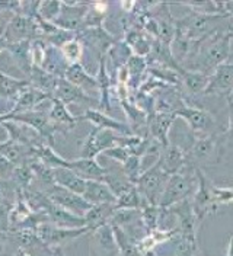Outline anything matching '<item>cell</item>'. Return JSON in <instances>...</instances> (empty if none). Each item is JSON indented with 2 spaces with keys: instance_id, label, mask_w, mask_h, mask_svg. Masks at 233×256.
Segmentation results:
<instances>
[{
  "instance_id": "6da1fadb",
  "label": "cell",
  "mask_w": 233,
  "mask_h": 256,
  "mask_svg": "<svg viewBox=\"0 0 233 256\" xmlns=\"http://www.w3.org/2000/svg\"><path fill=\"white\" fill-rule=\"evenodd\" d=\"M232 41L233 25L207 36L204 41H198V51L195 58L182 68L200 72L210 76L218 66L226 63L230 58Z\"/></svg>"
},
{
  "instance_id": "7a4b0ae2",
  "label": "cell",
  "mask_w": 233,
  "mask_h": 256,
  "mask_svg": "<svg viewBox=\"0 0 233 256\" xmlns=\"http://www.w3.org/2000/svg\"><path fill=\"white\" fill-rule=\"evenodd\" d=\"M194 185H197L195 172L182 170L181 174L169 176L163 194L160 196L159 207L166 211L175 204L184 201L186 198H191L194 195Z\"/></svg>"
},
{
  "instance_id": "3957f363",
  "label": "cell",
  "mask_w": 233,
  "mask_h": 256,
  "mask_svg": "<svg viewBox=\"0 0 233 256\" xmlns=\"http://www.w3.org/2000/svg\"><path fill=\"white\" fill-rule=\"evenodd\" d=\"M176 118H181L186 122L189 131L195 137H205V136H217V122L216 118L208 111L200 106H194L191 102L184 104L182 108L173 114Z\"/></svg>"
},
{
  "instance_id": "277c9868",
  "label": "cell",
  "mask_w": 233,
  "mask_h": 256,
  "mask_svg": "<svg viewBox=\"0 0 233 256\" xmlns=\"http://www.w3.org/2000/svg\"><path fill=\"white\" fill-rule=\"evenodd\" d=\"M169 179V175H166L159 162H156L153 166L143 170V174L139 178L136 186L139 190L141 198L146 204L150 206H159L160 196L163 194V190L166 186V182Z\"/></svg>"
},
{
  "instance_id": "5b68a950",
  "label": "cell",
  "mask_w": 233,
  "mask_h": 256,
  "mask_svg": "<svg viewBox=\"0 0 233 256\" xmlns=\"http://www.w3.org/2000/svg\"><path fill=\"white\" fill-rule=\"evenodd\" d=\"M38 238L50 246L51 249H63L67 243L79 239L80 236H85L89 233L88 227H80V228H63L53 223L40 224L35 230Z\"/></svg>"
},
{
  "instance_id": "8992f818",
  "label": "cell",
  "mask_w": 233,
  "mask_h": 256,
  "mask_svg": "<svg viewBox=\"0 0 233 256\" xmlns=\"http://www.w3.org/2000/svg\"><path fill=\"white\" fill-rule=\"evenodd\" d=\"M3 36L8 44H15L21 41H34L37 38H41V31L35 19L18 12L8 22Z\"/></svg>"
},
{
  "instance_id": "52a82bcc",
  "label": "cell",
  "mask_w": 233,
  "mask_h": 256,
  "mask_svg": "<svg viewBox=\"0 0 233 256\" xmlns=\"http://www.w3.org/2000/svg\"><path fill=\"white\" fill-rule=\"evenodd\" d=\"M166 212H172L178 220V233L181 239L189 240V242H198V228L201 223L194 214L191 198H186L184 201L175 204L173 207L166 210Z\"/></svg>"
},
{
  "instance_id": "ba28073f",
  "label": "cell",
  "mask_w": 233,
  "mask_h": 256,
  "mask_svg": "<svg viewBox=\"0 0 233 256\" xmlns=\"http://www.w3.org/2000/svg\"><path fill=\"white\" fill-rule=\"evenodd\" d=\"M44 194L54 204H57L59 207L76 214L79 217H85V214L93 207L92 204H89L82 195H78L75 192L69 191V190L63 188V186L57 185V184L50 186L48 190H46Z\"/></svg>"
},
{
  "instance_id": "9c48e42d",
  "label": "cell",
  "mask_w": 233,
  "mask_h": 256,
  "mask_svg": "<svg viewBox=\"0 0 233 256\" xmlns=\"http://www.w3.org/2000/svg\"><path fill=\"white\" fill-rule=\"evenodd\" d=\"M195 176H197V191L191 196V204L195 217L198 222L202 223V220L214 212L213 208V184L208 180V178L202 172V169H195Z\"/></svg>"
},
{
  "instance_id": "30bf717a",
  "label": "cell",
  "mask_w": 233,
  "mask_h": 256,
  "mask_svg": "<svg viewBox=\"0 0 233 256\" xmlns=\"http://www.w3.org/2000/svg\"><path fill=\"white\" fill-rule=\"evenodd\" d=\"M76 38L82 44L88 46L98 56V60L107 56L109 48L112 47L118 40L108 32L104 26L98 28H85L76 34Z\"/></svg>"
},
{
  "instance_id": "8fae6325",
  "label": "cell",
  "mask_w": 233,
  "mask_h": 256,
  "mask_svg": "<svg viewBox=\"0 0 233 256\" xmlns=\"http://www.w3.org/2000/svg\"><path fill=\"white\" fill-rule=\"evenodd\" d=\"M91 3L62 2V14L56 19L54 25L63 31L78 34L83 28V19Z\"/></svg>"
},
{
  "instance_id": "7c38bea8",
  "label": "cell",
  "mask_w": 233,
  "mask_h": 256,
  "mask_svg": "<svg viewBox=\"0 0 233 256\" xmlns=\"http://www.w3.org/2000/svg\"><path fill=\"white\" fill-rule=\"evenodd\" d=\"M91 252L95 256H121L117 240L114 236L111 224L98 227L96 230L89 232Z\"/></svg>"
},
{
  "instance_id": "4fadbf2b",
  "label": "cell",
  "mask_w": 233,
  "mask_h": 256,
  "mask_svg": "<svg viewBox=\"0 0 233 256\" xmlns=\"http://www.w3.org/2000/svg\"><path fill=\"white\" fill-rule=\"evenodd\" d=\"M233 92V62H226L210 74V82L202 95H230Z\"/></svg>"
},
{
  "instance_id": "5bb4252c",
  "label": "cell",
  "mask_w": 233,
  "mask_h": 256,
  "mask_svg": "<svg viewBox=\"0 0 233 256\" xmlns=\"http://www.w3.org/2000/svg\"><path fill=\"white\" fill-rule=\"evenodd\" d=\"M53 98L62 100L66 106L72 105V104H78V105H98L99 106V100L93 96H89L88 94H85L82 89L76 88L75 84H72L70 82L64 79H59L57 88L54 90Z\"/></svg>"
},
{
  "instance_id": "9a60e30c",
  "label": "cell",
  "mask_w": 233,
  "mask_h": 256,
  "mask_svg": "<svg viewBox=\"0 0 233 256\" xmlns=\"http://www.w3.org/2000/svg\"><path fill=\"white\" fill-rule=\"evenodd\" d=\"M79 118L89 121L93 127L101 128V130H109V131H114V132L121 134V136H134L133 130L128 124L120 122L118 120L109 116L108 114H104V112H101L99 110H95V108L85 110V112Z\"/></svg>"
},
{
  "instance_id": "2e32d148",
  "label": "cell",
  "mask_w": 233,
  "mask_h": 256,
  "mask_svg": "<svg viewBox=\"0 0 233 256\" xmlns=\"http://www.w3.org/2000/svg\"><path fill=\"white\" fill-rule=\"evenodd\" d=\"M176 116L168 112H156L147 120V134L162 144L163 150L169 146V132Z\"/></svg>"
},
{
  "instance_id": "e0dca14e",
  "label": "cell",
  "mask_w": 233,
  "mask_h": 256,
  "mask_svg": "<svg viewBox=\"0 0 233 256\" xmlns=\"http://www.w3.org/2000/svg\"><path fill=\"white\" fill-rule=\"evenodd\" d=\"M48 198V196H47ZM41 212H46L50 218V223L56 224L63 228H80V227H86L85 223V217H79L76 214L59 207L57 204H54L50 198L47 200L46 206L43 208Z\"/></svg>"
},
{
  "instance_id": "ac0fdd59",
  "label": "cell",
  "mask_w": 233,
  "mask_h": 256,
  "mask_svg": "<svg viewBox=\"0 0 233 256\" xmlns=\"http://www.w3.org/2000/svg\"><path fill=\"white\" fill-rule=\"evenodd\" d=\"M30 86L31 83L28 79H15L0 72V99L8 104L9 114L14 111L16 102L19 100L24 90Z\"/></svg>"
},
{
  "instance_id": "d6986e66",
  "label": "cell",
  "mask_w": 233,
  "mask_h": 256,
  "mask_svg": "<svg viewBox=\"0 0 233 256\" xmlns=\"http://www.w3.org/2000/svg\"><path fill=\"white\" fill-rule=\"evenodd\" d=\"M64 79L70 82L72 84H75L79 89H82L89 96H92V94H96V92L99 94V86H98L96 78L89 74L88 70L80 63L70 64L66 70Z\"/></svg>"
},
{
  "instance_id": "ffe728a7",
  "label": "cell",
  "mask_w": 233,
  "mask_h": 256,
  "mask_svg": "<svg viewBox=\"0 0 233 256\" xmlns=\"http://www.w3.org/2000/svg\"><path fill=\"white\" fill-rule=\"evenodd\" d=\"M157 162L166 175L181 174L185 169V152L179 146L169 143V146L162 152Z\"/></svg>"
},
{
  "instance_id": "44dd1931",
  "label": "cell",
  "mask_w": 233,
  "mask_h": 256,
  "mask_svg": "<svg viewBox=\"0 0 233 256\" xmlns=\"http://www.w3.org/2000/svg\"><path fill=\"white\" fill-rule=\"evenodd\" d=\"M75 174L86 180H104L105 175L108 174V168H104L96 159H82L69 160V168Z\"/></svg>"
},
{
  "instance_id": "7402d4cb",
  "label": "cell",
  "mask_w": 233,
  "mask_h": 256,
  "mask_svg": "<svg viewBox=\"0 0 233 256\" xmlns=\"http://www.w3.org/2000/svg\"><path fill=\"white\" fill-rule=\"evenodd\" d=\"M82 196L92 206L115 204L117 201L115 195L111 192L108 185L101 180H86V188Z\"/></svg>"
},
{
  "instance_id": "603a6c76",
  "label": "cell",
  "mask_w": 233,
  "mask_h": 256,
  "mask_svg": "<svg viewBox=\"0 0 233 256\" xmlns=\"http://www.w3.org/2000/svg\"><path fill=\"white\" fill-rule=\"evenodd\" d=\"M48 120L53 126L59 127L60 130L63 128H73L79 121L80 118L73 115L72 112L67 110V106L63 104L62 100L53 98L51 99V108L48 111Z\"/></svg>"
},
{
  "instance_id": "cb8c5ba5",
  "label": "cell",
  "mask_w": 233,
  "mask_h": 256,
  "mask_svg": "<svg viewBox=\"0 0 233 256\" xmlns=\"http://www.w3.org/2000/svg\"><path fill=\"white\" fill-rule=\"evenodd\" d=\"M6 51L12 56L15 64L22 70L25 74V79H28L32 70V58H31V41H21L15 44H9Z\"/></svg>"
},
{
  "instance_id": "d4e9b609",
  "label": "cell",
  "mask_w": 233,
  "mask_h": 256,
  "mask_svg": "<svg viewBox=\"0 0 233 256\" xmlns=\"http://www.w3.org/2000/svg\"><path fill=\"white\" fill-rule=\"evenodd\" d=\"M147 58L144 57H139V56H131L130 60L127 62L125 67L128 72V90L130 92H136L140 89L141 83L144 82V74H147Z\"/></svg>"
},
{
  "instance_id": "484cf974",
  "label": "cell",
  "mask_w": 233,
  "mask_h": 256,
  "mask_svg": "<svg viewBox=\"0 0 233 256\" xmlns=\"http://www.w3.org/2000/svg\"><path fill=\"white\" fill-rule=\"evenodd\" d=\"M69 66L70 64L67 63L66 58L63 57L60 48H56L48 44L46 51V57H44V62H43L41 68L46 70L47 73L53 74L57 79H63Z\"/></svg>"
},
{
  "instance_id": "4316f807",
  "label": "cell",
  "mask_w": 233,
  "mask_h": 256,
  "mask_svg": "<svg viewBox=\"0 0 233 256\" xmlns=\"http://www.w3.org/2000/svg\"><path fill=\"white\" fill-rule=\"evenodd\" d=\"M53 174H54V180L57 185L75 192L78 195H83L85 188H86V179L80 178L78 174H75L72 169H67V168L53 169Z\"/></svg>"
},
{
  "instance_id": "83f0119b",
  "label": "cell",
  "mask_w": 233,
  "mask_h": 256,
  "mask_svg": "<svg viewBox=\"0 0 233 256\" xmlns=\"http://www.w3.org/2000/svg\"><path fill=\"white\" fill-rule=\"evenodd\" d=\"M48 99H53V96L30 86V88H27V89L24 90V94L21 95L19 100L16 102L14 111L11 112V114H21V112L35 111L38 105H41L44 100H48Z\"/></svg>"
},
{
  "instance_id": "f1b7e54d",
  "label": "cell",
  "mask_w": 233,
  "mask_h": 256,
  "mask_svg": "<svg viewBox=\"0 0 233 256\" xmlns=\"http://www.w3.org/2000/svg\"><path fill=\"white\" fill-rule=\"evenodd\" d=\"M115 204H99L93 206L86 214H85V223L89 232L96 230L101 226L109 224L111 217L115 212Z\"/></svg>"
},
{
  "instance_id": "f546056e",
  "label": "cell",
  "mask_w": 233,
  "mask_h": 256,
  "mask_svg": "<svg viewBox=\"0 0 233 256\" xmlns=\"http://www.w3.org/2000/svg\"><path fill=\"white\" fill-rule=\"evenodd\" d=\"M179 74L182 79V86L185 88V92L189 96L204 94V90L207 89L208 82H210V76L200 73V72H192V70L182 68L179 72Z\"/></svg>"
},
{
  "instance_id": "4dcf8cb0",
  "label": "cell",
  "mask_w": 233,
  "mask_h": 256,
  "mask_svg": "<svg viewBox=\"0 0 233 256\" xmlns=\"http://www.w3.org/2000/svg\"><path fill=\"white\" fill-rule=\"evenodd\" d=\"M28 80H30L32 88H35L41 92H46L51 96L54 95V90H56L57 83H59L57 78H54L53 74L47 73L46 70H43L41 67H37V66H32Z\"/></svg>"
},
{
  "instance_id": "1f68e13d",
  "label": "cell",
  "mask_w": 233,
  "mask_h": 256,
  "mask_svg": "<svg viewBox=\"0 0 233 256\" xmlns=\"http://www.w3.org/2000/svg\"><path fill=\"white\" fill-rule=\"evenodd\" d=\"M102 182L108 185V188L115 195V198L120 196L121 194H124L125 191H128L133 186V184L123 174V169H112V168H109L108 174L105 175Z\"/></svg>"
},
{
  "instance_id": "d6a6232c",
  "label": "cell",
  "mask_w": 233,
  "mask_h": 256,
  "mask_svg": "<svg viewBox=\"0 0 233 256\" xmlns=\"http://www.w3.org/2000/svg\"><path fill=\"white\" fill-rule=\"evenodd\" d=\"M131 56H133V51H131V48L128 47V44L125 42L124 40H118L107 52V57L109 58V62L112 63V68L115 70V73H117V70L124 67Z\"/></svg>"
},
{
  "instance_id": "836d02e7",
  "label": "cell",
  "mask_w": 233,
  "mask_h": 256,
  "mask_svg": "<svg viewBox=\"0 0 233 256\" xmlns=\"http://www.w3.org/2000/svg\"><path fill=\"white\" fill-rule=\"evenodd\" d=\"M114 236L117 240L118 249H120V255L121 256H143V252L139 249L137 242L128 238V234L125 233L123 228L117 227V226H111Z\"/></svg>"
},
{
  "instance_id": "e575fe53",
  "label": "cell",
  "mask_w": 233,
  "mask_h": 256,
  "mask_svg": "<svg viewBox=\"0 0 233 256\" xmlns=\"http://www.w3.org/2000/svg\"><path fill=\"white\" fill-rule=\"evenodd\" d=\"M144 200L141 198L139 190L136 185H133L128 191L121 194L120 196H117L115 201V208L117 210H141L144 206Z\"/></svg>"
},
{
  "instance_id": "d590c367",
  "label": "cell",
  "mask_w": 233,
  "mask_h": 256,
  "mask_svg": "<svg viewBox=\"0 0 233 256\" xmlns=\"http://www.w3.org/2000/svg\"><path fill=\"white\" fill-rule=\"evenodd\" d=\"M141 223L146 230V233H152L159 228V222L162 218V208L159 206L144 204L141 207Z\"/></svg>"
},
{
  "instance_id": "8d00e7d4",
  "label": "cell",
  "mask_w": 233,
  "mask_h": 256,
  "mask_svg": "<svg viewBox=\"0 0 233 256\" xmlns=\"http://www.w3.org/2000/svg\"><path fill=\"white\" fill-rule=\"evenodd\" d=\"M60 51H62L63 57L66 58L67 63L76 64L80 63L83 52H85V48H83V44L75 36V38L69 40L67 42H64L60 47Z\"/></svg>"
},
{
  "instance_id": "74e56055",
  "label": "cell",
  "mask_w": 233,
  "mask_h": 256,
  "mask_svg": "<svg viewBox=\"0 0 233 256\" xmlns=\"http://www.w3.org/2000/svg\"><path fill=\"white\" fill-rule=\"evenodd\" d=\"M18 190H28L31 188L34 180H35V175L32 172L31 166L30 164H21V166H16L14 176L11 179Z\"/></svg>"
},
{
  "instance_id": "f35d334b",
  "label": "cell",
  "mask_w": 233,
  "mask_h": 256,
  "mask_svg": "<svg viewBox=\"0 0 233 256\" xmlns=\"http://www.w3.org/2000/svg\"><path fill=\"white\" fill-rule=\"evenodd\" d=\"M121 169H123V174L125 178L133 184L136 185L139 178L143 174V169H141V158L136 156V154H131L128 159L125 160L124 163L121 164Z\"/></svg>"
},
{
  "instance_id": "ab89813d",
  "label": "cell",
  "mask_w": 233,
  "mask_h": 256,
  "mask_svg": "<svg viewBox=\"0 0 233 256\" xmlns=\"http://www.w3.org/2000/svg\"><path fill=\"white\" fill-rule=\"evenodd\" d=\"M62 14V2H40L38 16L47 22L54 24Z\"/></svg>"
},
{
  "instance_id": "60d3db41",
  "label": "cell",
  "mask_w": 233,
  "mask_h": 256,
  "mask_svg": "<svg viewBox=\"0 0 233 256\" xmlns=\"http://www.w3.org/2000/svg\"><path fill=\"white\" fill-rule=\"evenodd\" d=\"M47 47H48V44H47L46 40H43V38H37V40L31 41V58L34 66H37V67L43 66Z\"/></svg>"
},
{
  "instance_id": "b9f144b4",
  "label": "cell",
  "mask_w": 233,
  "mask_h": 256,
  "mask_svg": "<svg viewBox=\"0 0 233 256\" xmlns=\"http://www.w3.org/2000/svg\"><path fill=\"white\" fill-rule=\"evenodd\" d=\"M104 154H105L107 158H109V159L115 160L117 163H121V164H123L125 160L131 156V152H130V148H127V147L117 146V147H112V148L105 150Z\"/></svg>"
},
{
  "instance_id": "7bdbcfd3",
  "label": "cell",
  "mask_w": 233,
  "mask_h": 256,
  "mask_svg": "<svg viewBox=\"0 0 233 256\" xmlns=\"http://www.w3.org/2000/svg\"><path fill=\"white\" fill-rule=\"evenodd\" d=\"M15 164L9 159H6L3 154H0V179L3 180H11L14 172H15Z\"/></svg>"
},
{
  "instance_id": "ee69618b",
  "label": "cell",
  "mask_w": 233,
  "mask_h": 256,
  "mask_svg": "<svg viewBox=\"0 0 233 256\" xmlns=\"http://www.w3.org/2000/svg\"><path fill=\"white\" fill-rule=\"evenodd\" d=\"M227 106H229V126H227V130L223 132V137L226 143L229 144V142L233 140V102L227 100Z\"/></svg>"
},
{
  "instance_id": "f6af8a7d",
  "label": "cell",
  "mask_w": 233,
  "mask_h": 256,
  "mask_svg": "<svg viewBox=\"0 0 233 256\" xmlns=\"http://www.w3.org/2000/svg\"><path fill=\"white\" fill-rule=\"evenodd\" d=\"M224 4V12L227 14V15L230 16L233 15V2H229V3H223Z\"/></svg>"
},
{
  "instance_id": "bcb514c9",
  "label": "cell",
  "mask_w": 233,
  "mask_h": 256,
  "mask_svg": "<svg viewBox=\"0 0 233 256\" xmlns=\"http://www.w3.org/2000/svg\"><path fill=\"white\" fill-rule=\"evenodd\" d=\"M15 256H32V255H31V254H28L27 250H24L22 248H16Z\"/></svg>"
},
{
  "instance_id": "7dc6e473",
  "label": "cell",
  "mask_w": 233,
  "mask_h": 256,
  "mask_svg": "<svg viewBox=\"0 0 233 256\" xmlns=\"http://www.w3.org/2000/svg\"><path fill=\"white\" fill-rule=\"evenodd\" d=\"M226 256H233V234L229 240V249H227V255Z\"/></svg>"
},
{
  "instance_id": "c3c4849f",
  "label": "cell",
  "mask_w": 233,
  "mask_h": 256,
  "mask_svg": "<svg viewBox=\"0 0 233 256\" xmlns=\"http://www.w3.org/2000/svg\"><path fill=\"white\" fill-rule=\"evenodd\" d=\"M143 256H157L155 254V250H147V252H144L143 254Z\"/></svg>"
},
{
  "instance_id": "681fc988",
  "label": "cell",
  "mask_w": 233,
  "mask_h": 256,
  "mask_svg": "<svg viewBox=\"0 0 233 256\" xmlns=\"http://www.w3.org/2000/svg\"><path fill=\"white\" fill-rule=\"evenodd\" d=\"M56 256H66V255H64V250H63V249H62V250H59V252H57V255H56Z\"/></svg>"
},
{
  "instance_id": "f907efd6",
  "label": "cell",
  "mask_w": 233,
  "mask_h": 256,
  "mask_svg": "<svg viewBox=\"0 0 233 256\" xmlns=\"http://www.w3.org/2000/svg\"><path fill=\"white\" fill-rule=\"evenodd\" d=\"M227 100H230V102H233V92L230 94V95L227 96Z\"/></svg>"
},
{
  "instance_id": "816d5d0a",
  "label": "cell",
  "mask_w": 233,
  "mask_h": 256,
  "mask_svg": "<svg viewBox=\"0 0 233 256\" xmlns=\"http://www.w3.org/2000/svg\"><path fill=\"white\" fill-rule=\"evenodd\" d=\"M230 58H233V41H232V48H230Z\"/></svg>"
}]
</instances>
